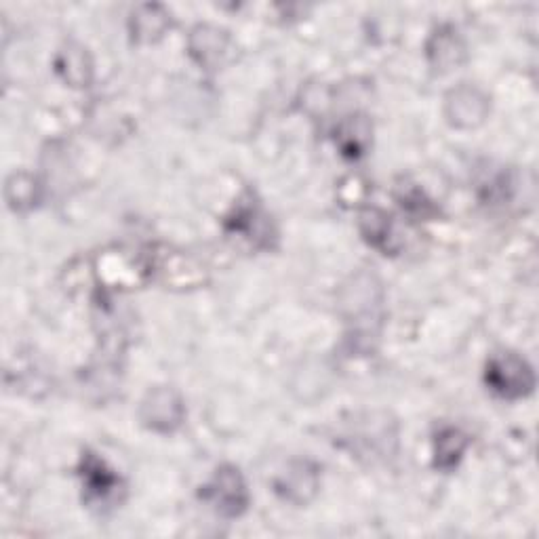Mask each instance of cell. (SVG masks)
I'll list each match as a JSON object with an SVG mask.
<instances>
[{"instance_id":"cell-1","label":"cell","mask_w":539,"mask_h":539,"mask_svg":"<svg viewBox=\"0 0 539 539\" xmlns=\"http://www.w3.org/2000/svg\"><path fill=\"white\" fill-rule=\"evenodd\" d=\"M485 382L493 394L516 401L533 392L535 375L525 358L516 354H495L487 363Z\"/></svg>"},{"instance_id":"cell-2","label":"cell","mask_w":539,"mask_h":539,"mask_svg":"<svg viewBox=\"0 0 539 539\" xmlns=\"http://www.w3.org/2000/svg\"><path fill=\"white\" fill-rule=\"evenodd\" d=\"M201 497L217 514L226 518L241 516L249 506V491L241 470L234 466L217 468L211 481L203 487Z\"/></svg>"},{"instance_id":"cell-3","label":"cell","mask_w":539,"mask_h":539,"mask_svg":"<svg viewBox=\"0 0 539 539\" xmlns=\"http://www.w3.org/2000/svg\"><path fill=\"white\" fill-rule=\"evenodd\" d=\"M83 481V491H85V502L91 504L93 508H108L114 506L116 502H121L118 493H123V481L121 476L112 470L104 457H99L97 453H83L81 468H78Z\"/></svg>"},{"instance_id":"cell-4","label":"cell","mask_w":539,"mask_h":539,"mask_svg":"<svg viewBox=\"0 0 539 539\" xmlns=\"http://www.w3.org/2000/svg\"><path fill=\"white\" fill-rule=\"evenodd\" d=\"M142 422L156 432H173L182 426L186 409L182 398H179L171 388H156L152 390L146 401L142 403Z\"/></svg>"},{"instance_id":"cell-5","label":"cell","mask_w":539,"mask_h":539,"mask_svg":"<svg viewBox=\"0 0 539 539\" xmlns=\"http://www.w3.org/2000/svg\"><path fill=\"white\" fill-rule=\"evenodd\" d=\"M226 230L230 234H238L249 238L257 247H268V236L272 234L268 215L259 209V205L253 201V196H245L232 211V215L226 219Z\"/></svg>"},{"instance_id":"cell-6","label":"cell","mask_w":539,"mask_h":539,"mask_svg":"<svg viewBox=\"0 0 539 539\" xmlns=\"http://www.w3.org/2000/svg\"><path fill=\"white\" fill-rule=\"evenodd\" d=\"M274 487L276 493H281L289 502L306 504L318 487L316 468H312L308 462H297L287 470V474L278 478Z\"/></svg>"},{"instance_id":"cell-7","label":"cell","mask_w":539,"mask_h":539,"mask_svg":"<svg viewBox=\"0 0 539 539\" xmlns=\"http://www.w3.org/2000/svg\"><path fill=\"white\" fill-rule=\"evenodd\" d=\"M361 232L365 236V241L375 247L377 251H382L384 255H394L401 249L398 243L392 217L379 209H367L361 213Z\"/></svg>"},{"instance_id":"cell-8","label":"cell","mask_w":539,"mask_h":539,"mask_svg":"<svg viewBox=\"0 0 539 539\" xmlns=\"http://www.w3.org/2000/svg\"><path fill=\"white\" fill-rule=\"evenodd\" d=\"M449 118L457 127H474L485 121L487 99L476 89L462 87L451 93L449 97Z\"/></svg>"},{"instance_id":"cell-9","label":"cell","mask_w":539,"mask_h":539,"mask_svg":"<svg viewBox=\"0 0 539 539\" xmlns=\"http://www.w3.org/2000/svg\"><path fill=\"white\" fill-rule=\"evenodd\" d=\"M428 57L438 70H451L464 62L466 47L453 28H441L430 38Z\"/></svg>"},{"instance_id":"cell-10","label":"cell","mask_w":539,"mask_h":539,"mask_svg":"<svg viewBox=\"0 0 539 539\" xmlns=\"http://www.w3.org/2000/svg\"><path fill=\"white\" fill-rule=\"evenodd\" d=\"M470 445V438L457 428H441L434 438V466L443 472H451L462 462Z\"/></svg>"},{"instance_id":"cell-11","label":"cell","mask_w":539,"mask_h":539,"mask_svg":"<svg viewBox=\"0 0 539 539\" xmlns=\"http://www.w3.org/2000/svg\"><path fill=\"white\" fill-rule=\"evenodd\" d=\"M169 13L161 5H142L131 15V32L139 43L158 41L169 28Z\"/></svg>"},{"instance_id":"cell-12","label":"cell","mask_w":539,"mask_h":539,"mask_svg":"<svg viewBox=\"0 0 539 539\" xmlns=\"http://www.w3.org/2000/svg\"><path fill=\"white\" fill-rule=\"evenodd\" d=\"M55 68L66 81L74 87H87L91 81V59L87 49L70 43L66 49L59 51L55 59Z\"/></svg>"},{"instance_id":"cell-13","label":"cell","mask_w":539,"mask_h":539,"mask_svg":"<svg viewBox=\"0 0 539 539\" xmlns=\"http://www.w3.org/2000/svg\"><path fill=\"white\" fill-rule=\"evenodd\" d=\"M369 123L365 118H350V121H344L337 129V144L342 148L344 154L348 156H361L369 144Z\"/></svg>"},{"instance_id":"cell-14","label":"cell","mask_w":539,"mask_h":539,"mask_svg":"<svg viewBox=\"0 0 539 539\" xmlns=\"http://www.w3.org/2000/svg\"><path fill=\"white\" fill-rule=\"evenodd\" d=\"M192 53H201V64L211 66L213 62H219V57L226 51V36L209 26H201L192 32Z\"/></svg>"},{"instance_id":"cell-15","label":"cell","mask_w":539,"mask_h":539,"mask_svg":"<svg viewBox=\"0 0 539 539\" xmlns=\"http://www.w3.org/2000/svg\"><path fill=\"white\" fill-rule=\"evenodd\" d=\"M36 192L38 186L34 182V177L26 173H15L7 182V201L15 211L30 209L36 203Z\"/></svg>"}]
</instances>
